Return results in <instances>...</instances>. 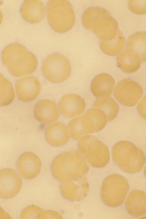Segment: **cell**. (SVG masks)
Here are the masks:
<instances>
[{
	"label": "cell",
	"mask_w": 146,
	"mask_h": 219,
	"mask_svg": "<svg viewBox=\"0 0 146 219\" xmlns=\"http://www.w3.org/2000/svg\"><path fill=\"white\" fill-rule=\"evenodd\" d=\"M35 219H63L62 216L57 212L53 210L42 211Z\"/></svg>",
	"instance_id": "obj_32"
},
{
	"label": "cell",
	"mask_w": 146,
	"mask_h": 219,
	"mask_svg": "<svg viewBox=\"0 0 146 219\" xmlns=\"http://www.w3.org/2000/svg\"><path fill=\"white\" fill-rule=\"evenodd\" d=\"M72 138L78 141L82 136L92 135L94 133V127L92 120L83 115L72 119L68 124Z\"/></svg>",
	"instance_id": "obj_21"
},
{
	"label": "cell",
	"mask_w": 146,
	"mask_h": 219,
	"mask_svg": "<svg viewBox=\"0 0 146 219\" xmlns=\"http://www.w3.org/2000/svg\"><path fill=\"white\" fill-rule=\"evenodd\" d=\"M102 15L110 16L106 9L100 7H92L85 11L82 17V21L84 27L91 32H93L92 25L94 19L97 17Z\"/></svg>",
	"instance_id": "obj_26"
},
{
	"label": "cell",
	"mask_w": 146,
	"mask_h": 219,
	"mask_svg": "<svg viewBox=\"0 0 146 219\" xmlns=\"http://www.w3.org/2000/svg\"><path fill=\"white\" fill-rule=\"evenodd\" d=\"M46 13L48 22L55 31L64 33L73 26L75 17L72 5L66 0H51L48 3Z\"/></svg>",
	"instance_id": "obj_3"
},
{
	"label": "cell",
	"mask_w": 146,
	"mask_h": 219,
	"mask_svg": "<svg viewBox=\"0 0 146 219\" xmlns=\"http://www.w3.org/2000/svg\"><path fill=\"white\" fill-rule=\"evenodd\" d=\"M17 96L20 100L29 102L35 99L41 90V86L38 80L33 76L19 79L15 85Z\"/></svg>",
	"instance_id": "obj_12"
},
{
	"label": "cell",
	"mask_w": 146,
	"mask_h": 219,
	"mask_svg": "<svg viewBox=\"0 0 146 219\" xmlns=\"http://www.w3.org/2000/svg\"><path fill=\"white\" fill-rule=\"evenodd\" d=\"M10 216L0 206V219H11Z\"/></svg>",
	"instance_id": "obj_34"
},
{
	"label": "cell",
	"mask_w": 146,
	"mask_h": 219,
	"mask_svg": "<svg viewBox=\"0 0 146 219\" xmlns=\"http://www.w3.org/2000/svg\"><path fill=\"white\" fill-rule=\"evenodd\" d=\"M85 157L92 166L100 168L109 163L110 153L107 146L96 137L90 142Z\"/></svg>",
	"instance_id": "obj_10"
},
{
	"label": "cell",
	"mask_w": 146,
	"mask_h": 219,
	"mask_svg": "<svg viewBox=\"0 0 146 219\" xmlns=\"http://www.w3.org/2000/svg\"><path fill=\"white\" fill-rule=\"evenodd\" d=\"M113 160L122 171L133 174L140 171L146 162L144 152L133 143L121 141L116 143L112 147Z\"/></svg>",
	"instance_id": "obj_2"
},
{
	"label": "cell",
	"mask_w": 146,
	"mask_h": 219,
	"mask_svg": "<svg viewBox=\"0 0 146 219\" xmlns=\"http://www.w3.org/2000/svg\"><path fill=\"white\" fill-rule=\"evenodd\" d=\"M129 190V184L126 179L121 175L113 174L104 180L101 190V196L107 206L115 207L124 203Z\"/></svg>",
	"instance_id": "obj_4"
},
{
	"label": "cell",
	"mask_w": 146,
	"mask_h": 219,
	"mask_svg": "<svg viewBox=\"0 0 146 219\" xmlns=\"http://www.w3.org/2000/svg\"><path fill=\"white\" fill-rule=\"evenodd\" d=\"M42 164L39 158L35 153L26 152L21 154L16 163L17 169L24 178L31 179L40 173Z\"/></svg>",
	"instance_id": "obj_11"
},
{
	"label": "cell",
	"mask_w": 146,
	"mask_h": 219,
	"mask_svg": "<svg viewBox=\"0 0 146 219\" xmlns=\"http://www.w3.org/2000/svg\"><path fill=\"white\" fill-rule=\"evenodd\" d=\"M59 187L62 196L72 201L83 199L89 191L88 180L84 177H75L68 182L61 183Z\"/></svg>",
	"instance_id": "obj_9"
},
{
	"label": "cell",
	"mask_w": 146,
	"mask_h": 219,
	"mask_svg": "<svg viewBox=\"0 0 146 219\" xmlns=\"http://www.w3.org/2000/svg\"><path fill=\"white\" fill-rule=\"evenodd\" d=\"M15 98V93L12 83L6 78L0 79V106L9 105Z\"/></svg>",
	"instance_id": "obj_25"
},
{
	"label": "cell",
	"mask_w": 146,
	"mask_h": 219,
	"mask_svg": "<svg viewBox=\"0 0 146 219\" xmlns=\"http://www.w3.org/2000/svg\"><path fill=\"white\" fill-rule=\"evenodd\" d=\"M84 115L90 118L92 121L95 133L103 129L108 122L105 114L98 109L93 108L89 109L86 111Z\"/></svg>",
	"instance_id": "obj_27"
},
{
	"label": "cell",
	"mask_w": 146,
	"mask_h": 219,
	"mask_svg": "<svg viewBox=\"0 0 146 219\" xmlns=\"http://www.w3.org/2000/svg\"><path fill=\"white\" fill-rule=\"evenodd\" d=\"M146 97L145 95L141 99L137 106L138 110L141 115L145 119H146Z\"/></svg>",
	"instance_id": "obj_33"
},
{
	"label": "cell",
	"mask_w": 146,
	"mask_h": 219,
	"mask_svg": "<svg viewBox=\"0 0 146 219\" xmlns=\"http://www.w3.org/2000/svg\"><path fill=\"white\" fill-rule=\"evenodd\" d=\"M92 30L100 39L109 41L113 39L118 31L116 21L110 16H99L94 19Z\"/></svg>",
	"instance_id": "obj_14"
},
{
	"label": "cell",
	"mask_w": 146,
	"mask_h": 219,
	"mask_svg": "<svg viewBox=\"0 0 146 219\" xmlns=\"http://www.w3.org/2000/svg\"><path fill=\"white\" fill-rule=\"evenodd\" d=\"M28 50L22 45L18 43H13L8 45L3 50L2 53V59L3 64L8 68L9 62L12 57L20 52Z\"/></svg>",
	"instance_id": "obj_28"
},
{
	"label": "cell",
	"mask_w": 146,
	"mask_h": 219,
	"mask_svg": "<svg viewBox=\"0 0 146 219\" xmlns=\"http://www.w3.org/2000/svg\"><path fill=\"white\" fill-rule=\"evenodd\" d=\"M42 211V209L39 207L35 205H30L23 210L20 218L21 219L36 218Z\"/></svg>",
	"instance_id": "obj_29"
},
{
	"label": "cell",
	"mask_w": 146,
	"mask_h": 219,
	"mask_svg": "<svg viewBox=\"0 0 146 219\" xmlns=\"http://www.w3.org/2000/svg\"><path fill=\"white\" fill-rule=\"evenodd\" d=\"M115 85L114 79L106 73L99 74L92 80L91 89L93 94L96 97L101 98L109 97L113 93Z\"/></svg>",
	"instance_id": "obj_16"
},
{
	"label": "cell",
	"mask_w": 146,
	"mask_h": 219,
	"mask_svg": "<svg viewBox=\"0 0 146 219\" xmlns=\"http://www.w3.org/2000/svg\"><path fill=\"white\" fill-rule=\"evenodd\" d=\"M113 96L119 104L129 107L136 105L142 98L143 90L138 82L130 79L118 82L114 89Z\"/></svg>",
	"instance_id": "obj_6"
},
{
	"label": "cell",
	"mask_w": 146,
	"mask_h": 219,
	"mask_svg": "<svg viewBox=\"0 0 146 219\" xmlns=\"http://www.w3.org/2000/svg\"><path fill=\"white\" fill-rule=\"evenodd\" d=\"M37 66L38 61L35 55L25 50L15 54L10 59L8 68L13 75L19 77L32 74Z\"/></svg>",
	"instance_id": "obj_7"
},
{
	"label": "cell",
	"mask_w": 146,
	"mask_h": 219,
	"mask_svg": "<svg viewBox=\"0 0 146 219\" xmlns=\"http://www.w3.org/2000/svg\"><path fill=\"white\" fill-rule=\"evenodd\" d=\"M95 137L91 135H88L82 136L79 139L78 144V149L84 157L90 142Z\"/></svg>",
	"instance_id": "obj_31"
},
{
	"label": "cell",
	"mask_w": 146,
	"mask_h": 219,
	"mask_svg": "<svg viewBox=\"0 0 146 219\" xmlns=\"http://www.w3.org/2000/svg\"><path fill=\"white\" fill-rule=\"evenodd\" d=\"M146 32L136 33L127 40L126 47L133 50L140 55L142 61H146Z\"/></svg>",
	"instance_id": "obj_24"
},
{
	"label": "cell",
	"mask_w": 146,
	"mask_h": 219,
	"mask_svg": "<svg viewBox=\"0 0 146 219\" xmlns=\"http://www.w3.org/2000/svg\"><path fill=\"white\" fill-rule=\"evenodd\" d=\"M4 78L3 75L0 73V79H3Z\"/></svg>",
	"instance_id": "obj_36"
},
{
	"label": "cell",
	"mask_w": 146,
	"mask_h": 219,
	"mask_svg": "<svg viewBox=\"0 0 146 219\" xmlns=\"http://www.w3.org/2000/svg\"><path fill=\"white\" fill-rule=\"evenodd\" d=\"M34 113L37 120L46 125L56 121L60 115L57 104L49 100H42L38 102L35 107Z\"/></svg>",
	"instance_id": "obj_15"
},
{
	"label": "cell",
	"mask_w": 146,
	"mask_h": 219,
	"mask_svg": "<svg viewBox=\"0 0 146 219\" xmlns=\"http://www.w3.org/2000/svg\"><path fill=\"white\" fill-rule=\"evenodd\" d=\"M20 11L25 20L32 24L40 22L45 17V7L38 0H27L21 6Z\"/></svg>",
	"instance_id": "obj_17"
},
{
	"label": "cell",
	"mask_w": 146,
	"mask_h": 219,
	"mask_svg": "<svg viewBox=\"0 0 146 219\" xmlns=\"http://www.w3.org/2000/svg\"><path fill=\"white\" fill-rule=\"evenodd\" d=\"M45 136L47 142L55 147L65 145L70 138L67 126L60 122H56L48 126L45 131Z\"/></svg>",
	"instance_id": "obj_18"
},
{
	"label": "cell",
	"mask_w": 146,
	"mask_h": 219,
	"mask_svg": "<svg viewBox=\"0 0 146 219\" xmlns=\"http://www.w3.org/2000/svg\"><path fill=\"white\" fill-rule=\"evenodd\" d=\"M125 38L122 33L118 30L115 37L109 41L99 40L101 49L106 54L110 56L118 54L124 48Z\"/></svg>",
	"instance_id": "obj_23"
},
{
	"label": "cell",
	"mask_w": 146,
	"mask_h": 219,
	"mask_svg": "<svg viewBox=\"0 0 146 219\" xmlns=\"http://www.w3.org/2000/svg\"><path fill=\"white\" fill-rule=\"evenodd\" d=\"M128 4L130 10L134 13L137 14L145 13V0H130L128 1Z\"/></svg>",
	"instance_id": "obj_30"
},
{
	"label": "cell",
	"mask_w": 146,
	"mask_h": 219,
	"mask_svg": "<svg viewBox=\"0 0 146 219\" xmlns=\"http://www.w3.org/2000/svg\"><path fill=\"white\" fill-rule=\"evenodd\" d=\"M42 73L45 78L54 83L66 80L70 75L71 66L69 60L58 53L51 54L44 60L42 67Z\"/></svg>",
	"instance_id": "obj_5"
},
{
	"label": "cell",
	"mask_w": 146,
	"mask_h": 219,
	"mask_svg": "<svg viewBox=\"0 0 146 219\" xmlns=\"http://www.w3.org/2000/svg\"><path fill=\"white\" fill-rule=\"evenodd\" d=\"M128 213L135 217H139L146 213V194L143 191L135 190L131 192L125 202Z\"/></svg>",
	"instance_id": "obj_19"
},
{
	"label": "cell",
	"mask_w": 146,
	"mask_h": 219,
	"mask_svg": "<svg viewBox=\"0 0 146 219\" xmlns=\"http://www.w3.org/2000/svg\"><path fill=\"white\" fill-rule=\"evenodd\" d=\"M89 168L87 159L74 148L56 156L51 166L54 177L62 182L84 176L87 173Z\"/></svg>",
	"instance_id": "obj_1"
},
{
	"label": "cell",
	"mask_w": 146,
	"mask_h": 219,
	"mask_svg": "<svg viewBox=\"0 0 146 219\" xmlns=\"http://www.w3.org/2000/svg\"><path fill=\"white\" fill-rule=\"evenodd\" d=\"M3 15L0 9V25L1 24L3 20Z\"/></svg>",
	"instance_id": "obj_35"
},
{
	"label": "cell",
	"mask_w": 146,
	"mask_h": 219,
	"mask_svg": "<svg viewBox=\"0 0 146 219\" xmlns=\"http://www.w3.org/2000/svg\"><path fill=\"white\" fill-rule=\"evenodd\" d=\"M117 61L118 67L123 72L132 73L140 68L142 62L139 54L133 49L126 48L117 56Z\"/></svg>",
	"instance_id": "obj_20"
},
{
	"label": "cell",
	"mask_w": 146,
	"mask_h": 219,
	"mask_svg": "<svg viewBox=\"0 0 146 219\" xmlns=\"http://www.w3.org/2000/svg\"><path fill=\"white\" fill-rule=\"evenodd\" d=\"M58 106L61 114L68 118L81 115L86 108L84 100L80 96L73 94H66L62 97Z\"/></svg>",
	"instance_id": "obj_13"
},
{
	"label": "cell",
	"mask_w": 146,
	"mask_h": 219,
	"mask_svg": "<svg viewBox=\"0 0 146 219\" xmlns=\"http://www.w3.org/2000/svg\"><path fill=\"white\" fill-rule=\"evenodd\" d=\"M93 108L102 110L106 115L108 122L115 119L119 112L118 104L112 98L108 97L99 98L94 102Z\"/></svg>",
	"instance_id": "obj_22"
},
{
	"label": "cell",
	"mask_w": 146,
	"mask_h": 219,
	"mask_svg": "<svg viewBox=\"0 0 146 219\" xmlns=\"http://www.w3.org/2000/svg\"><path fill=\"white\" fill-rule=\"evenodd\" d=\"M22 184L20 175L15 170L6 168L0 170V197L12 198L19 192Z\"/></svg>",
	"instance_id": "obj_8"
}]
</instances>
